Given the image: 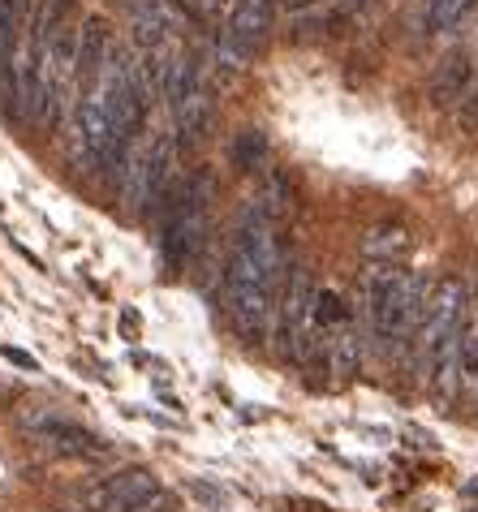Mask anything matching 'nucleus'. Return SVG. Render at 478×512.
Masks as SVG:
<instances>
[{
	"label": "nucleus",
	"instance_id": "f257e3e1",
	"mask_svg": "<svg viewBox=\"0 0 478 512\" xmlns=\"http://www.w3.org/2000/svg\"><path fill=\"white\" fill-rule=\"evenodd\" d=\"M212 203H216V177L199 168V173L181 177L173 194L164 198L160 216H164V259L168 267H186L194 263V254L207 241V220H212Z\"/></svg>",
	"mask_w": 478,
	"mask_h": 512
},
{
	"label": "nucleus",
	"instance_id": "f03ea898",
	"mask_svg": "<svg viewBox=\"0 0 478 512\" xmlns=\"http://www.w3.org/2000/svg\"><path fill=\"white\" fill-rule=\"evenodd\" d=\"M315 280L302 267H289L285 284L276 297V323H272V340L276 353L285 362H306V349L315 340Z\"/></svg>",
	"mask_w": 478,
	"mask_h": 512
},
{
	"label": "nucleus",
	"instance_id": "7ed1b4c3",
	"mask_svg": "<svg viewBox=\"0 0 478 512\" xmlns=\"http://www.w3.org/2000/svg\"><path fill=\"white\" fill-rule=\"evenodd\" d=\"M427 302H431V280L423 272H414V276H405L384 302L367 310V323H371L379 353H397L401 345H410L418 323L427 315Z\"/></svg>",
	"mask_w": 478,
	"mask_h": 512
},
{
	"label": "nucleus",
	"instance_id": "20e7f679",
	"mask_svg": "<svg viewBox=\"0 0 478 512\" xmlns=\"http://www.w3.org/2000/svg\"><path fill=\"white\" fill-rule=\"evenodd\" d=\"M466 319H470V306H466V289H461V280H444L440 289L431 293L427 315H423V323H418V332H414V358H418V371H423V375L431 371L435 353L444 349V340L453 336Z\"/></svg>",
	"mask_w": 478,
	"mask_h": 512
},
{
	"label": "nucleus",
	"instance_id": "39448f33",
	"mask_svg": "<svg viewBox=\"0 0 478 512\" xmlns=\"http://www.w3.org/2000/svg\"><path fill=\"white\" fill-rule=\"evenodd\" d=\"M272 22H276V0H233L229 22H224V35H220L224 61L242 69L267 44Z\"/></svg>",
	"mask_w": 478,
	"mask_h": 512
},
{
	"label": "nucleus",
	"instance_id": "423d86ee",
	"mask_svg": "<svg viewBox=\"0 0 478 512\" xmlns=\"http://www.w3.org/2000/svg\"><path fill=\"white\" fill-rule=\"evenodd\" d=\"M229 284V323L233 332L246 340V345H259V340L272 336L276 323V289L255 280H224Z\"/></svg>",
	"mask_w": 478,
	"mask_h": 512
},
{
	"label": "nucleus",
	"instance_id": "0eeeda50",
	"mask_svg": "<svg viewBox=\"0 0 478 512\" xmlns=\"http://www.w3.org/2000/svg\"><path fill=\"white\" fill-rule=\"evenodd\" d=\"M156 487H160L156 474L134 465V469H121V474L104 478L100 487L82 491V508H87V512H130L138 500H147Z\"/></svg>",
	"mask_w": 478,
	"mask_h": 512
},
{
	"label": "nucleus",
	"instance_id": "6e6552de",
	"mask_svg": "<svg viewBox=\"0 0 478 512\" xmlns=\"http://www.w3.org/2000/svg\"><path fill=\"white\" fill-rule=\"evenodd\" d=\"M173 121H177V147H199V142H207L212 121H216V99H212V91H207V82L190 87L177 99Z\"/></svg>",
	"mask_w": 478,
	"mask_h": 512
},
{
	"label": "nucleus",
	"instance_id": "1a4fd4ad",
	"mask_svg": "<svg viewBox=\"0 0 478 512\" xmlns=\"http://www.w3.org/2000/svg\"><path fill=\"white\" fill-rule=\"evenodd\" d=\"M130 22H134V39L143 44L147 52H156L168 44L177 26V13L168 0H130Z\"/></svg>",
	"mask_w": 478,
	"mask_h": 512
},
{
	"label": "nucleus",
	"instance_id": "9d476101",
	"mask_svg": "<svg viewBox=\"0 0 478 512\" xmlns=\"http://www.w3.org/2000/svg\"><path fill=\"white\" fill-rule=\"evenodd\" d=\"M39 439L52 448V452H61V457H82V461H95V457H104L108 444L95 431H87V426H78V422H52L48 431H39Z\"/></svg>",
	"mask_w": 478,
	"mask_h": 512
},
{
	"label": "nucleus",
	"instance_id": "9b49d317",
	"mask_svg": "<svg viewBox=\"0 0 478 512\" xmlns=\"http://www.w3.org/2000/svg\"><path fill=\"white\" fill-rule=\"evenodd\" d=\"M108 26L104 18H87L78 31V78L82 82H95L104 74V61H108Z\"/></svg>",
	"mask_w": 478,
	"mask_h": 512
},
{
	"label": "nucleus",
	"instance_id": "f8f14e48",
	"mask_svg": "<svg viewBox=\"0 0 478 512\" xmlns=\"http://www.w3.org/2000/svg\"><path fill=\"white\" fill-rule=\"evenodd\" d=\"M405 246H410V229L405 224H375L362 237V259L367 263H401Z\"/></svg>",
	"mask_w": 478,
	"mask_h": 512
},
{
	"label": "nucleus",
	"instance_id": "ddd939ff",
	"mask_svg": "<svg viewBox=\"0 0 478 512\" xmlns=\"http://www.w3.org/2000/svg\"><path fill=\"white\" fill-rule=\"evenodd\" d=\"M405 276H410V272H405L401 263H362V280H358L362 284V306H367V310L379 306Z\"/></svg>",
	"mask_w": 478,
	"mask_h": 512
},
{
	"label": "nucleus",
	"instance_id": "4468645a",
	"mask_svg": "<svg viewBox=\"0 0 478 512\" xmlns=\"http://www.w3.org/2000/svg\"><path fill=\"white\" fill-rule=\"evenodd\" d=\"M474 82V74H470V61L466 56H453V61H448L440 74L431 78V104H457L461 95H466V87Z\"/></svg>",
	"mask_w": 478,
	"mask_h": 512
},
{
	"label": "nucleus",
	"instance_id": "2eb2a0df",
	"mask_svg": "<svg viewBox=\"0 0 478 512\" xmlns=\"http://www.w3.org/2000/svg\"><path fill=\"white\" fill-rule=\"evenodd\" d=\"M229 160H233L237 173H263L267 160H272V142H267L259 130H242L229 147Z\"/></svg>",
	"mask_w": 478,
	"mask_h": 512
},
{
	"label": "nucleus",
	"instance_id": "dca6fc26",
	"mask_svg": "<svg viewBox=\"0 0 478 512\" xmlns=\"http://www.w3.org/2000/svg\"><path fill=\"white\" fill-rule=\"evenodd\" d=\"M474 5L478 0H423V26L431 35H444V31H453Z\"/></svg>",
	"mask_w": 478,
	"mask_h": 512
},
{
	"label": "nucleus",
	"instance_id": "f3484780",
	"mask_svg": "<svg viewBox=\"0 0 478 512\" xmlns=\"http://www.w3.org/2000/svg\"><path fill=\"white\" fill-rule=\"evenodd\" d=\"M328 362H332V375L336 379H354L358 375V362H362V345L354 332H336L328 340Z\"/></svg>",
	"mask_w": 478,
	"mask_h": 512
},
{
	"label": "nucleus",
	"instance_id": "a211bd4d",
	"mask_svg": "<svg viewBox=\"0 0 478 512\" xmlns=\"http://www.w3.org/2000/svg\"><path fill=\"white\" fill-rule=\"evenodd\" d=\"M65 414L61 409H52V405H26V409H18V426H26V431H48L52 422H61Z\"/></svg>",
	"mask_w": 478,
	"mask_h": 512
},
{
	"label": "nucleus",
	"instance_id": "6ab92c4d",
	"mask_svg": "<svg viewBox=\"0 0 478 512\" xmlns=\"http://www.w3.org/2000/svg\"><path fill=\"white\" fill-rule=\"evenodd\" d=\"M130 512H177V495L164 491V487H156V491L147 495V500H138Z\"/></svg>",
	"mask_w": 478,
	"mask_h": 512
},
{
	"label": "nucleus",
	"instance_id": "aec40b11",
	"mask_svg": "<svg viewBox=\"0 0 478 512\" xmlns=\"http://www.w3.org/2000/svg\"><path fill=\"white\" fill-rule=\"evenodd\" d=\"M168 5L186 9L190 18H207V13H212V5H216V0H168Z\"/></svg>",
	"mask_w": 478,
	"mask_h": 512
},
{
	"label": "nucleus",
	"instance_id": "412c9836",
	"mask_svg": "<svg viewBox=\"0 0 478 512\" xmlns=\"http://www.w3.org/2000/svg\"><path fill=\"white\" fill-rule=\"evenodd\" d=\"M5 358L13 366H22V371H35V358H31V353H22V349H5Z\"/></svg>",
	"mask_w": 478,
	"mask_h": 512
},
{
	"label": "nucleus",
	"instance_id": "4be33fe9",
	"mask_svg": "<svg viewBox=\"0 0 478 512\" xmlns=\"http://www.w3.org/2000/svg\"><path fill=\"white\" fill-rule=\"evenodd\" d=\"M470 99H474V112H470V121H478V74H474V87H470Z\"/></svg>",
	"mask_w": 478,
	"mask_h": 512
},
{
	"label": "nucleus",
	"instance_id": "5701e85b",
	"mask_svg": "<svg viewBox=\"0 0 478 512\" xmlns=\"http://www.w3.org/2000/svg\"><path fill=\"white\" fill-rule=\"evenodd\" d=\"M289 9H302V5H315V0H285Z\"/></svg>",
	"mask_w": 478,
	"mask_h": 512
},
{
	"label": "nucleus",
	"instance_id": "b1692460",
	"mask_svg": "<svg viewBox=\"0 0 478 512\" xmlns=\"http://www.w3.org/2000/svg\"><path fill=\"white\" fill-rule=\"evenodd\" d=\"M474 383H478V371H474Z\"/></svg>",
	"mask_w": 478,
	"mask_h": 512
}]
</instances>
